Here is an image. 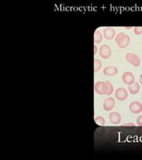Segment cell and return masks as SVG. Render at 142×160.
<instances>
[{
	"instance_id": "6",
	"label": "cell",
	"mask_w": 142,
	"mask_h": 160,
	"mask_svg": "<svg viewBox=\"0 0 142 160\" xmlns=\"http://www.w3.org/2000/svg\"><path fill=\"white\" fill-rule=\"evenodd\" d=\"M122 80L125 84L131 86L133 83H135V77L131 72H125L122 76Z\"/></svg>"
},
{
	"instance_id": "22",
	"label": "cell",
	"mask_w": 142,
	"mask_h": 160,
	"mask_svg": "<svg viewBox=\"0 0 142 160\" xmlns=\"http://www.w3.org/2000/svg\"><path fill=\"white\" fill-rule=\"evenodd\" d=\"M131 27H125V29H131Z\"/></svg>"
},
{
	"instance_id": "20",
	"label": "cell",
	"mask_w": 142,
	"mask_h": 160,
	"mask_svg": "<svg viewBox=\"0 0 142 160\" xmlns=\"http://www.w3.org/2000/svg\"><path fill=\"white\" fill-rule=\"evenodd\" d=\"M97 52H98V47L96 45H94V54H96Z\"/></svg>"
},
{
	"instance_id": "5",
	"label": "cell",
	"mask_w": 142,
	"mask_h": 160,
	"mask_svg": "<svg viewBox=\"0 0 142 160\" xmlns=\"http://www.w3.org/2000/svg\"><path fill=\"white\" fill-rule=\"evenodd\" d=\"M100 55L103 59H108L112 54V50L111 48L107 45H103L100 47Z\"/></svg>"
},
{
	"instance_id": "10",
	"label": "cell",
	"mask_w": 142,
	"mask_h": 160,
	"mask_svg": "<svg viewBox=\"0 0 142 160\" xmlns=\"http://www.w3.org/2000/svg\"><path fill=\"white\" fill-rule=\"evenodd\" d=\"M117 73H118V69L115 66H107L103 70V74L108 77H114Z\"/></svg>"
},
{
	"instance_id": "15",
	"label": "cell",
	"mask_w": 142,
	"mask_h": 160,
	"mask_svg": "<svg viewBox=\"0 0 142 160\" xmlns=\"http://www.w3.org/2000/svg\"><path fill=\"white\" fill-rule=\"evenodd\" d=\"M101 66H102L101 62H100V60H98V59H95V60H94V71H95V72L99 71L100 69H101Z\"/></svg>"
},
{
	"instance_id": "19",
	"label": "cell",
	"mask_w": 142,
	"mask_h": 160,
	"mask_svg": "<svg viewBox=\"0 0 142 160\" xmlns=\"http://www.w3.org/2000/svg\"><path fill=\"white\" fill-rule=\"evenodd\" d=\"M124 126H135V125L133 123H127V124H125Z\"/></svg>"
},
{
	"instance_id": "17",
	"label": "cell",
	"mask_w": 142,
	"mask_h": 160,
	"mask_svg": "<svg viewBox=\"0 0 142 160\" xmlns=\"http://www.w3.org/2000/svg\"><path fill=\"white\" fill-rule=\"evenodd\" d=\"M113 92H114V86L113 85L109 82V90H108V92L107 95H111V94L113 93Z\"/></svg>"
},
{
	"instance_id": "21",
	"label": "cell",
	"mask_w": 142,
	"mask_h": 160,
	"mask_svg": "<svg viewBox=\"0 0 142 160\" xmlns=\"http://www.w3.org/2000/svg\"><path fill=\"white\" fill-rule=\"evenodd\" d=\"M140 83L142 85V74L140 75Z\"/></svg>"
},
{
	"instance_id": "7",
	"label": "cell",
	"mask_w": 142,
	"mask_h": 160,
	"mask_svg": "<svg viewBox=\"0 0 142 160\" xmlns=\"http://www.w3.org/2000/svg\"><path fill=\"white\" fill-rule=\"evenodd\" d=\"M115 105V99L112 97H109L104 101V102H103V109L106 111H110V110H112V109H114Z\"/></svg>"
},
{
	"instance_id": "1",
	"label": "cell",
	"mask_w": 142,
	"mask_h": 160,
	"mask_svg": "<svg viewBox=\"0 0 142 160\" xmlns=\"http://www.w3.org/2000/svg\"><path fill=\"white\" fill-rule=\"evenodd\" d=\"M115 42L117 44V46L119 48H125L130 45L131 42V38L128 35L125 34L123 32H121L116 36L115 38Z\"/></svg>"
},
{
	"instance_id": "16",
	"label": "cell",
	"mask_w": 142,
	"mask_h": 160,
	"mask_svg": "<svg viewBox=\"0 0 142 160\" xmlns=\"http://www.w3.org/2000/svg\"><path fill=\"white\" fill-rule=\"evenodd\" d=\"M133 31L135 35H142V27H134Z\"/></svg>"
},
{
	"instance_id": "18",
	"label": "cell",
	"mask_w": 142,
	"mask_h": 160,
	"mask_svg": "<svg viewBox=\"0 0 142 160\" xmlns=\"http://www.w3.org/2000/svg\"><path fill=\"white\" fill-rule=\"evenodd\" d=\"M137 124H138V126H142V116H140L138 118H137Z\"/></svg>"
},
{
	"instance_id": "8",
	"label": "cell",
	"mask_w": 142,
	"mask_h": 160,
	"mask_svg": "<svg viewBox=\"0 0 142 160\" xmlns=\"http://www.w3.org/2000/svg\"><path fill=\"white\" fill-rule=\"evenodd\" d=\"M129 109L131 112L134 113V114L140 113L142 111V104L139 102H132L129 105Z\"/></svg>"
},
{
	"instance_id": "9",
	"label": "cell",
	"mask_w": 142,
	"mask_h": 160,
	"mask_svg": "<svg viewBox=\"0 0 142 160\" xmlns=\"http://www.w3.org/2000/svg\"><path fill=\"white\" fill-rule=\"evenodd\" d=\"M103 35L106 39H114V38L115 37V29L112 27H107L103 30Z\"/></svg>"
},
{
	"instance_id": "13",
	"label": "cell",
	"mask_w": 142,
	"mask_h": 160,
	"mask_svg": "<svg viewBox=\"0 0 142 160\" xmlns=\"http://www.w3.org/2000/svg\"><path fill=\"white\" fill-rule=\"evenodd\" d=\"M102 41V35L99 31V30H95L94 33V43L95 44H99Z\"/></svg>"
},
{
	"instance_id": "4",
	"label": "cell",
	"mask_w": 142,
	"mask_h": 160,
	"mask_svg": "<svg viewBox=\"0 0 142 160\" xmlns=\"http://www.w3.org/2000/svg\"><path fill=\"white\" fill-rule=\"evenodd\" d=\"M115 98L118 100V101H125L127 97H128V92L125 88H123V87H120V88H117L115 92Z\"/></svg>"
},
{
	"instance_id": "14",
	"label": "cell",
	"mask_w": 142,
	"mask_h": 160,
	"mask_svg": "<svg viewBox=\"0 0 142 160\" xmlns=\"http://www.w3.org/2000/svg\"><path fill=\"white\" fill-rule=\"evenodd\" d=\"M95 123L97 125H99L100 126H104L105 124H106V121H105V118L101 117V116H99L95 118Z\"/></svg>"
},
{
	"instance_id": "11",
	"label": "cell",
	"mask_w": 142,
	"mask_h": 160,
	"mask_svg": "<svg viewBox=\"0 0 142 160\" xmlns=\"http://www.w3.org/2000/svg\"><path fill=\"white\" fill-rule=\"evenodd\" d=\"M121 119H122L121 115H120L118 112L114 111V112H111L110 115H109V121H110V123L113 124V125H117V124H119L120 122H121Z\"/></svg>"
},
{
	"instance_id": "3",
	"label": "cell",
	"mask_w": 142,
	"mask_h": 160,
	"mask_svg": "<svg viewBox=\"0 0 142 160\" xmlns=\"http://www.w3.org/2000/svg\"><path fill=\"white\" fill-rule=\"evenodd\" d=\"M125 59H126L127 62L131 64L134 67H139L140 65V59L138 55L134 54V53H131V52L126 53Z\"/></svg>"
},
{
	"instance_id": "12",
	"label": "cell",
	"mask_w": 142,
	"mask_h": 160,
	"mask_svg": "<svg viewBox=\"0 0 142 160\" xmlns=\"http://www.w3.org/2000/svg\"><path fill=\"white\" fill-rule=\"evenodd\" d=\"M140 86L138 82H135L133 83L132 85L129 86V92H131V94H136L140 92Z\"/></svg>"
},
{
	"instance_id": "2",
	"label": "cell",
	"mask_w": 142,
	"mask_h": 160,
	"mask_svg": "<svg viewBox=\"0 0 142 160\" xmlns=\"http://www.w3.org/2000/svg\"><path fill=\"white\" fill-rule=\"evenodd\" d=\"M95 91L100 95H105L108 94L109 90V81H100L95 84Z\"/></svg>"
}]
</instances>
